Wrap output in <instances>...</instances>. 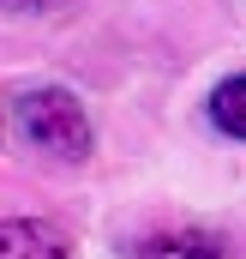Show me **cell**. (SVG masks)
I'll return each instance as SVG.
<instances>
[{
    "label": "cell",
    "instance_id": "cell-1",
    "mask_svg": "<svg viewBox=\"0 0 246 259\" xmlns=\"http://www.w3.org/2000/svg\"><path fill=\"white\" fill-rule=\"evenodd\" d=\"M18 127H24V139L36 151H48L60 163H84L90 157V121H84L78 97H66V91H30L18 103Z\"/></svg>",
    "mask_w": 246,
    "mask_h": 259
},
{
    "label": "cell",
    "instance_id": "cell-2",
    "mask_svg": "<svg viewBox=\"0 0 246 259\" xmlns=\"http://www.w3.org/2000/svg\"><path fill=\"white\" fill-rule=\"evenodd\" d=\"M72 241H66L60 223H42V217H0V259H66Z\"/></svg>",
    "mask_w": 246,
    "mask_h": 259
},
{
    "label": "cell",
    "instance_id": "cell-3",
    "mask_svg": "<svg viewBox=\"0 0 246 259\" xmlns=\"http://www.w3.org/2000/svg\"><path fill=\"white\" fill-rule=\"evenodd\" d=\"M144 259H222V247L210 241V235H198V229H180V235H156Z\"/></svg>",
    "mask_w": 246,
    "mask_h": 259
},
{
    "label": "cell",
    "instance_id": "cell-4",
    "mask_svg": "<svg viewBox=\"0 0 246 259\" xmlns=\"http://www.w3.org/2000/svg\"><path fill=\"white\" fill-rule=\"evenodd\" d=\"M210 115H216V127H222V133L246 139V72H240V78H228V84H216Z\"/></svg>",
    "mask_w": 246,
    "mask_h": 259
},
{
    "label": "cell",
    "instance_id": "cell-5",
    "mask_svg": "<svg viewBox=\"0 0 246 259\" xmlns=\"http://www.w3.org/2000/svg\"><path fill=\"white\" fill-rule=\"evenodd\" d=\"M0 6H12V12H24V6H48V0H0Z\"/></svg>",
    "mask_w": 246,
    "mask_h": 259
}]
</instances>
